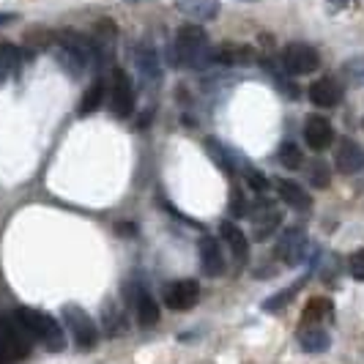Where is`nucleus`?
Segmentation results:
<instances>
[{
  "label": "nucleus",
  "instance_id": "f257e3e1",
  "mask_svg": "<svg viewBox=\"0 0 364 364\" xmlns=\"http://www.w3.org/2000/svg\"><path fill=\"white\" fill-rule=\"evenodd\" d=\"M96 58V44L91 38L77 36V33H60L58 36V50H55V60L72 74L80 77Z\"/></svg>",
  "mask_w": 364,
  "mask_h": 364
},
{
  "label": "nucleus",
  "instance_id": "f03ea898",
  "mask_svg": "<svg viewBox=\"0 0 364 364\" xmlns=\"http://www.w3.org/2000/svg\"><path fill=\"white\" fill-rule=\"evenodd\" d=\"M17 318L25 323V328L33 334V340L44 343L47 350H63L66 348V337H63V328L58 326L53 315L41 310H33V307H19Z\"/></svg>",
  "mask_w": 364,
  "mask_h": 364
},
{
  "label": "nucleus",
  "instance_id": "7ed1b4c3",
  "mask_svg": "<svg viewBox=\"0 0 364 364\" xmlns=\"http://www.w3.org/2000/svg\"><path fill=\"white\" fill-rule=\"evenodd\" d=\"M33 334L25 328L17 315H0V353L6 362H19L31 353Z\"/></svg>",
  "mask_w": 364,
  "mask_h": 364
},
{
  "label": "nucleus",
  "instance_id": "20e7f679",
  "mask_svg": "<svg viewBox=\"0 0 364 364\" xmlns=\"http://www.w3.org/2000/svg\"><path fill=\"white\" fill-rule=\"evenodd\" d=\"M176 53L181 58L183 66L189 69H203L211 60V47H208V36L198 25H183L176 36Z\"/></svg>",
  "mask_w": 364,
  "mask_h": 364
},
{
  "label": "nucleus",
  "instance_id": "39448f33",
  "mask_svg": "<svg viewBox=\"0 0 364 364\" xmlns=\"http://www.w3.org/2000/svg\"><path fill=\"white\" fill-rule=\"evenodd\" d=\"M63 321H66V328L72 331L74 343L80 350H91L99 343V328L91 321V315L82 310L80 304H66L63 307Z\"/></svg>",
  "mask_w": 364,
  "mask_h": 364
},
{
  "label": "nucleus",
  "instance_id": "423d86ee",
  "mask_svg": "<svg viewBox=\"0 0 364 364\" xmlns=\"http://www.w3.org/2000/svg\"><path fill=\"white\" fill-rule=\"evenodd\" d=\"M274 252H277V257H279L285 266H299V263H304V260H307V252H310L307 233H304L301 228H288L285 233H279Z\"/></svg>",
  "mask_w": 364,
  "mask_h": 364
},
{
  "label": "nucleus",
  "instance_id": "0eeeda50",
  "mask_svg": "<svg viewBox=\"0 0 364 364\" xmlns=\"http://www.w3.org/2000/svg\"><path fill=\"white\" fill-rule=\"evenodd\" d=\"M109 109L118 118H129L134 109V88L124 69H112L109 74Z\"/></svg>",
  "mask_w": 364,
  "mask_h": 364
},
{
  "label": "nucleus",
  "instance_id": "6e6552de",
  "mask_svg": "<svg viewBox=\"0 0 364 364\" xmlns=\"http://www.w3.org/2000/svg\"><path fill=\"white\" fill-rule=\"evenodd\" d=\"M282 66L288 69V74L301 77V74L318 72L321 58H318V53L312 50L310 44H299V41H293V44H288V47L282 50Z\"/></svg>",
  "mask_w": 364,
  "mask_h": 364
},
{
  "label": "nucleus",
  "instance_id": "1a4fd4ad",
  "mask_svg": "<svg viewBox=\"0 0 364 364\" xmlns=\"http://www.w3.org/2000/svg\"><path fill=\"white\" fill-rule=\"evenodd\" d=\"M198 299H200V285L195 279H178L164 288V304L176 312L192 310L198 304Z\"/></svg>",
  "mask_w": 364,
  "mask_h": 364
},
{
  "label": "nucleus",
  "instance_id": "9d476101",
  "mask_svg": "<svg viewBox=\"0 0 364 364\" xmlns=\"http://www.w3.org/2000/svg\"><path fill=\"white\" fill-rule=\"evenodd\" d=\"M127 293H129L132 307H134V315H137V321H140V326H148V328L156 326V321H159V304L154 301V296H151L146 288L134 285V282L127 285Z\"/></svg>",
  "mask_w": 364,
  "mask_h": 364
},
{
  "label": "nucleus",
  "instance_id": "9b49d317",
  "mask_svg": "<svg viewBox=\"0 0 364 364\" xmlns=\"http://www.w3.org/2000/svg\"><path fill=\"white\" fill-rule=\"evenodd\" d=\"M282 222V211L269 200L255 203L252 208V225H255V241H266Z\"/></svg>",
  "mask_w": 364,
  "mask_h": 364
},
{
  "label": "nucleus",
  "instance_id": "f8f14e48",
  "mask_svg": "<svg viewBox=\"0 0 364 364\" xmlns=\"http://www.w3.org/2000/svg\"><path fill=\"white\" fill-rule=\"evenodd\" d=\"M334 164H337V170L340 173H346V176H353V173H359L364 170V148L359 143H353V140H340L337 143V151H334Z\"/></svg>",
  "mask_w": 364,
  "mask_h": 364
},
{
  "label": "nucleus",
  "instance_id": "ddd939ff",
  "mask_svg": "<svg viewBox=\"0 0 364 364\" xmlns=\"http://www.w3.org/2000/svg\"><path fill=\"white\" fill-rule=\"evenodd\" d=\"M304 143L312 151H326L334 143V129H331L326 118H321V115H310L307 118V124H304Z\"/></svg>",
  "mask_w": 364,
  "mask_h": 364
},
{
  "label": "nucleus",
  "instance_id": "4468645a",
  "mask_svg": "<svg viewBox=\"0 0 364 364\" xmlns=\"http://www.w3.org/2000/svg\"><path fill=\"white\" fill-rule=\"evenodd\" d=\"M340 99H343V85L334 77H323V80L312 82L310 102L315 107H337Z\"/></svg>",
  "mask_w": 364,
  "mask_h": 364
},
{
  "label": "nucleus",
  "instance_id": "2eb2a0df",
  "mask_svg": "<svg viewBox=\"0 0 364 364\" xmlns=\"http://www.w3.org/2000/svg\"><path fill=\"white\" fill-rule=\"evenodd\" d=\"M200 266L208 277H219L225 272V255L219 250V241L211 236L200 238Z\"/></svg>",
  "mask_w": 364,
  "mask_h": 364
},
{
  "label": "nucleus",
  "instance_id": "dca6fc26",
  "mask_svg": "<svg viewBox=\"0 0 364 364\" xmlns=\"http://www.w3.org/2000/svg\"><path fill=\"white\" fill-rule=\"evenodd\" d=\"M296 337H299V348L307 350V353H323L331 346V340H328L326 331L321 328V323H304V326L299 328Z\"/></svg>",
  "mask_w": 364,
  "mask_h": 364
},
{
  "label": "nucleus",
  "instance_id": "f3484780",
  "mask_svg": "<svg viewBox=\"0 0 364 364\" xmlns=\"http://www.w3.org/2000/svg\"><path fill=\"white\" fill-rule=\"evenodd\" d=\"M277 195L288 203L291 208H299V211H310L312 208V198L307 195V189H301L299 183L288 181V178L277 181Z\"/></svg>",
  "mask_w": 364,
  "mask_h": 364
},
{
  "label": "nucleus",
  "instance_id": "a211bd4d",
  "mask_svg": "<svg viewBox=\"0 0 364 364\" xmlns=\"http://www.w3.org/2000/svg\"><path fill=\"white\" fill-rule=\"evenodd\" d=\"M219 233L225 238V244L230 247V252L236 255L238 263H244V260L250 257V241L241 233V228H236L233 222H222V225H219Z\"/></svg>",
  "mask_w": 364,
  "mask_h": 364
},
{
  "label": "nucleus",
  "instance_id": "6ab92c4d",
  "mask_svg": "<svg viewBox=\"0 0 364 364\" xmlns=\"http://www.w3.org/2000/svg\"><path fill=\"white\" fill-rule=\"evenodd\" d=\"M217 60L225 66H250L255 60V50L247 44H222L217 50Z\"/></svg>",
  "mask_w": 364,
  "mask_h": 364
},
{
  "label": "nucleus",
  "instance_id": "aec40b11",
  "mask_svg": "<svg viewBox=\"0 0 364 364\" xmlns=\"http://www.w3.org/2000/svg\"><path fill=\"white\" fill-rule=\"evenodd\" d=\"M205 154L217 162V167L219 170H225V173H236L238 167H236V159H233V151L228 146H222L217 137H205Z\"/></svg>",
  "mask_w": 364,
  "mask_h": 364
},
{
  "label": "nucleus",
  "instance_id": "412c9836",
  "mask_svg": "<svg viewBox=\"0 0 364 364\" xmlns=\"http://www.w3.org/2000/svg\"><path fill=\"white\" fill-rule=\"evenodd\" d=\"M331 315H334L331 301L323 296H315L307 301V307L301 312V323H323V321H331Z\"/></svg>",
  "mask_w": 364,
  "mask_h": 364
},
{
  "label": "nucleus",
  "instance_id": "4be33fe9",
  "mask_svg": "<svg viewBox=\"0 0 364 364\" xmlns=\"http://www.w3.org/2000/svg\"><path fill=\"white\" fill-rule=\"evenodd\" d=\"M105 93H107V80H102V77H99L91 88L85 91V96L80 99V107H77V112H80V115H91V112H96V109L102 107Z\"/></svg>",
  "mask_w": 364,
  "mask_h": 364
},
{
  "label": "nucleus",
  "instance_id": "5701e85b",
  "mask_svg": "<svg viewBox=\"0 0 364 364\" xmlns=\"http://www.w3.org/2000/svg\"><path fill=\"white\" fill-rule=\"evenodd\" d=\"M102 326L107 331L109 337H118V334H124L127 331V318H124V310H118V304L115 301H109L105 312H102Z\"/></svg>",
  "mask_w": 364,
  "mask_h": 364
},
{
  "label": "nucleus",
  "instance_id": "b1692460",
  "mask_svg": "<svg viewBox=\"0 0 364 364\" xmlns=\"http://www.w3.org/2000/svg\"><path fill=\"white\" fill-rule=\"evenodd\" d=\"M181 9L198 19H214L219 11L217 0H181Z\"/></svg>",
  "mask_w": 364,
  "mask_h": 364
},
{
  "label": "nucleus",
  "instance_id": "393cba45",
  "mask_svg": "<svg viewBox=\"0 0 364 364\" xmlns=\"http://www.w3.org/2000/svg\"><path fill=\"white\" fill-rule=\"evenodd\" d=\"M137 66H140L143 77H148L151 82H159V60H156V53L151 47L137 50Z\"/></svg>",
  "mask_w": 364,
  "mask_h": 364
},
{
  "label": "nucleus",
  "instance_id": "a878e982",
  "mask_svg": "<svg viewBox=\"0 0 364 364\" xmlns=\"http://www.w3.org/2000/svg\"><path fill=\"white\" fill-rule=\"evenodd\" d=\"M19 66V50L14 44H0V80L11 77Z\"/></svg>",
  "mask_w": 364,
  "mask_h": 364
},
{
  "label": "nucleus",
  "instance_id": "bb28decb",
  "mask_svg": "<svg viewBox=\"0 0 364 364\" xmlns=\"http://www.w3.org/2000/svg\"><path fill=\"white\" fill-rule=\"evenodd\" d=\"M277 159H279V164H282V167H288V170H299V167H301V162H304L301 148L296 146V143H291V140L279 146V151H277Z\"/></svg>",
  "mask_w": 364,
  "mask_h": 364
},
{
  "label": "nucleus",
  "instance_id": "cd10ccee",
  "mask_svg": "<svg viewBox=\"0 0 364 364\" xmlns=\"http://www.w3.org/2000/svg\"><path fill=\"white\" fill-rule=\"evenodd\" d=\"M301 285H304V279H299V282H293L291 288H285L282 293H274L272 299L263 304V310H269V312H274V310H282L285 304H291V296H296V293L301 291Z\"/></svg>",
  "mask_w": 364,
  "mask_h": 364
},
{
  "label": "nucleus",
  "instance_id": "c85d7f7f",
  "mask_svg": "<svg viewBox=\"0 0 364 364\" xmlns=\"http://www.w3.org/2000/svg\"><path fill=\"white\" fill-rule=\"evenodd\" d=\"M310 181H312V186H328L331 176H328L326 164H323V162L310 164Z\"/></svg>",
  "mask_w": 364,
  "mask_h": 364
},
{
  "label": "nucleus",
  "instance_id": "c756f323",
  "mask_svg": "<svg viewBox=\"0 0 364 364\" xmlns=\"http://www.w3.org/2000/svg\"><path fill=\"white\" fill-rule=\"evenodd\" d=\"M244 167H247V164H244ZM244 178H247V183H250L255 192H266V189H269L266 176H263V173H257V170H252V167H247V170H244Z\"/></svg>",
  "mask_w": 364,
  "mask_h": 364
},
{
  "label": "nucleus",
  "instance_id": "7c9ffc66",
  "mask_svg": "<svg viewBox=\"0 0 364 364\" xmlns=\"http://www.w3.org/2000/svg\"><path fill=\"white\" fill-rule=\"evenodd\" d=\"M348 269H350V277H353V279L364 282V250H359V252H353V255H350Z\"/></svg>",
  "mask_w": 364,
  "mask_h": 364
},
{
  "label": "nucleus",
  "instance_id": "2f4dec72",
  "mask_svg": "<svg viewBox=\"0 0 364 364\" xmlns=\"http://www.w3.org/2000/svg\"><path fill=\"white\" fill-rule=\"evenodd\" d=\"M14 19H17V14H6V11H0V28L9 25V22H14Z\"/></svg>",
  "mask_w": 364,
  "mask_h": 364
},
{
  "label": "nucleus",
  "instance_id": "473e14b6",
  "mask_svg": "<svg viewBox=\"0 0 364 364\" xmlns=\"http://www.w3.org/2000/svg\"><path fill=\"white\" fill-rule=\"evenodd\" d=\"M0 364H9V362H6V359H3V353H0Z\"/></svg>",
  "mask_w": 364,
  "mask_h": 364
},
{
  "label": "nucleus",
  "instance_id": "72a5a7b5",
  "mask_svg": "<svg viewBox=\"0 0 364 364\" xmlns=\"http://www.w3.org/2000/svg\"><path fill=\"white\" fill-rule=\"evenodd\" d=\"M331 3H346V0H331Z\"/></svg>",
  "mask_w": 364,
  "mask_h": 364
}]
</instances>
